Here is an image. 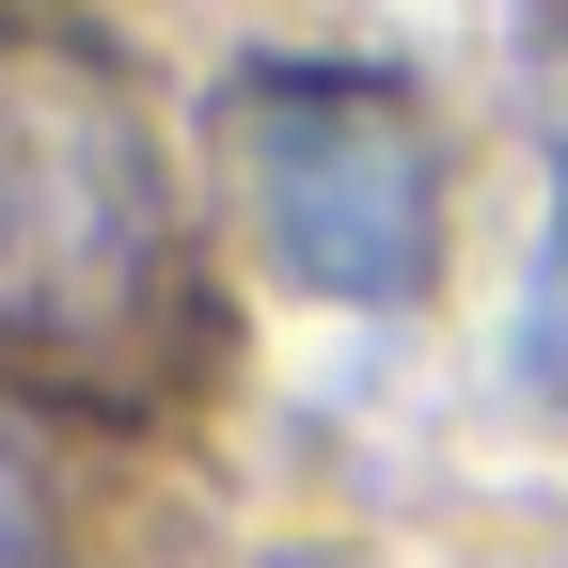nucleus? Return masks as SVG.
Instances as JSON below:
<instances>
[{"mask_svg": "<svg viewBox=\"0 0 568 568\" xmlns=\"http://www.w3.org/2000/svg\"><path fill=\"white\" fill-rule=\"evenodd\" d=\"M0 568H63V521H48V474H32V443L0 426Z\"/></svg>", "mask_w": 568, "mask_h": 568, "instance_id": "obj_4", "label": "nucleus"}, {"mask_svg": "<svg viewBox=\"0 0 568 568\" xmlns=\"http://www.w3.org/2000/svg\"><path fill=\"white\" fill-rule=\"evenodd\" d=\"M521 395L568 410V174H552V222H537V284H521Z\"/></svg>", "mask_w": 568, "mask_h": 568, "instance_id": "obj_3", "label": "nucleus"}, {"mask_svg": "<svg viewBox=\"0 0 568 568\" xmlns=\"http://www.w3.org/2000/svg\"><path fill=\"white\" fill-rule=\"evenodd\" d=\"M222 159L253 205V253L347 316H410L443 284V142H426L410 80L379 63H237Z\"/></svg>", "mask_w": 568, "mask_h": 568, "instance_id": "obj_2", "label": "nucleus"}, {"mask_svg": "<svg viewBox=\"0 0 568 568\" xmlns=\"http://www.w3.org/2000/svg\"><path fill=\"white\" fill-rule=\"evenodd\" d=\"M174 332H205V301L142 95L80 32L0 17V364L126 395Z\"/></svg>", "mask_w": 568, "mask_h": 568, "instance_id": "obj_1", "label": "nucleus"}]
</instances>
